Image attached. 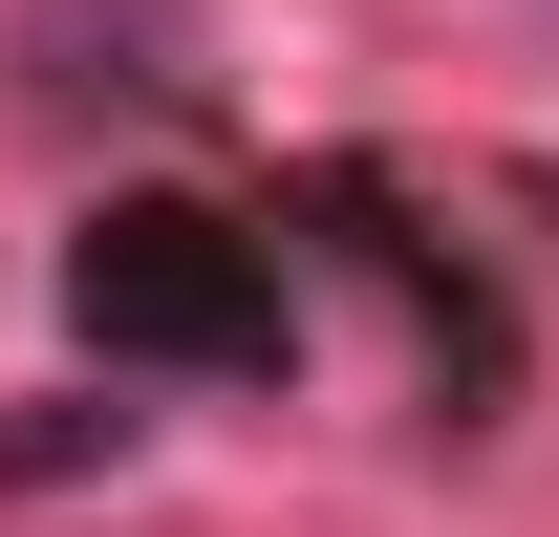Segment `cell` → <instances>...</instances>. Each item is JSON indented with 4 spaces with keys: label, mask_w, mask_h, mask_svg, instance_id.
<instances>
[{
    "label": "cell",
    "mask_w": 559,
    "mask_h": 537,
    "mask_svg": "<svg viewBox=\"0 0 559 537\" xmlns=\"http://www.w3.org/2000/svg\"><path fill=\"white\" fill-rule=\"evenodd\" d=\"M66 323H86L108 387H280V366H301V259H280V215L108 194L66 237Z\"/></svg>",
    "instance_id": "6da1fadb"
},
{
    "label": "cell",
    "mask_w": 559,
    "mask_h": 537,
    "mask_svg": "<svg viewBox=\"0 0 559 537\" xmlns=\"http://www.w3.org/2000/svg\"><path fill=\"white\" fill-rule=\"evenodd\" d=\"M130 452V408L108 387H44V408H0V494H44V473H108Z\"/></svg>",
    "instance_id": "7a4b0ae2"
}]
</instances>
